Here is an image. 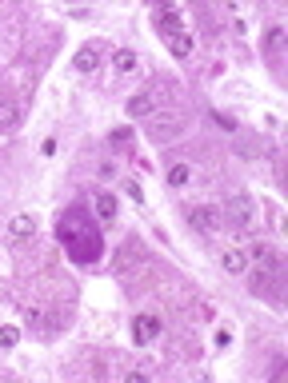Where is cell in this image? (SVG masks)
Instances as JSON below:
<instances>
[{"label":"cell","mask_w":288,"mask_h":383,"mask_svg":"<svg viewBox=\"0 0 288 383\" xmlns=\"http://www.w3.org/2000/svg\"><path fill=\"white\" fill-rule=\"evenodd\" d=\"M56 240L64 244L72 264H80V268H88L100 260V251H104V240H100V227L93 224V216L76 203L69 208L64 216H60V224H56Z\"/></svg>","instance_id":"obj_1"},{"label":"cell","mask_w":288,"mask_h":383,"mask_svg":"<svg viewBox=\"0 0 288 383\" xmlns=\"http://www.w3.org/2000/svg\"><path fill=\"white\" fill-rule=\"evenodd\" d=\"M220 216H224V224H228V227H248L252 220H256V200H252L248 192H237V196L224 200Z\"/></svg>","instance_id":"obj_2"},{"label":"cell","mask_w":288,"mask_h":383,"mask_svg":"<svg viewBox=\"0 0 288 383\" xmlns=\"http://www.w3.org/2000/svg\"><path fill=\"white\" fill-rule=\"evenodd\" d=\"M180 132H184V116H176V112L156 116V120H152V128H148L152 144H172V140H176Z\"/></svg>","instance_id":"obj_3"},{"label":"cell","mask_w":288,"mask_h":383,"mask_svg":"<svg viewBox=\"0 0 288 383\" xmlns=\"http://www.w3.org/2000/svg\"><path fill=\"white\" fill-rule=\"evenodd\" d=\"M248 256V264H256V271H268V275H280V251H276V244H268V240H261L252 251H244Z\"/></svg>","instance_id":"obj_4"},{"label":"cell","mask_w":288,"mask_h":383,"mask_svg":"<svg viewBox=\"0 0 288 383\" xmlns=\"http://www.w3.org/2000/svg\"><path fill=\"white\" fill-rule=\"evenodd\" d=\"M189 224L196 227V232H220V227H224V216H220L216 203H200V208H189Z\"/></svg>","instance_id":"obj_5"},{"label":"cell","mask_w":288,"mask_h":383,"mask_svg":"<svg viewBox=\"0 0 288 383\" xmlns=\"http://www.w3.org/2000/svg\"><path fill=\"white\" fill-rule=\"evenodd\" d=\"M152 21H156V28L165 32L168 40H172V36H180V32H189V28H184V21L176 16V8H172V4H160V8L152 12Z\"/></svg>","instance_id":"obj_6"},{"label":"cell","mask_w":288,"mask_h":383,"mask_svg":"<svg viewBox=\"0 0 288 383\" xmlns=\"http://www.w3.org/2000/svg\"><path fill=\"white\" fill-rule=\"evenodd\" d=\"M93 208H96V216L104 220V224H112L120 216V200L112 196V192H104V188H96L93 192Z\"/></svg>","instance_id":"obj_7"},{"label":"cell","mask_w":288,"mask_h":383,"mask_svg":"<svg viewBox=\"0 0 288 383\" xmlns=\"http://www.w3.org/2000/svg\"><path fill=\"white\" fill-rule=\"evenodd\" d=\"M100 56H104V52H100V45H84V48H76V56H72V68L88 76V72H96V68H100Z\"/></svg>","instance_id":"obj_8"},{"label":"cell","mask_w":288,"mask_h":383,"mask_svg":"<svg viewBox=\"0 0 288 383\" xmlns=\"http://www.w3.org/2000/svg\"><path fill=\"white\" fill-rule=\"evenodd\" d=\"M124 112H128V120H141V116H152V112H156V96H152V92H136V96H128Z\"/></svg>","instance_id":"obj_9"},{"label":"cell","mask_w":288,"mask_h":383,"mask_svg":"<svg viewBox=\"0 0 288 383\" xmlns=\"http://www.w3.org/2000/svg\"><path fill=\"white\" fill-rule=\"evenodd\" d=\"M160 336V319L156 316H136L132 319V339H136V343H152V339Z\"/></svg>","instance_id":"obj_10"},{"label":"cell","mask_w":288,"mask_h":383,"mask_svg":"<svg viewBox=\"0 0 288 383\" xmlns=\"http://www.w3.org/2000/svg\"><path fill=\"white\" fill-rule=\"evenodd\" d=\"M112 64H117V72H136L141 56H136L132 48H117V52H112Z\"/></svg>","instance_id":"obj_11"},{"label":"cell","mask_w":288,"mask_h":383,"mask_svg":"<svg viewBox=\"0 0 288 383\" xmlns=\"http://www.w3.org/2000/svg\"><path fill=\"white\" fill-rule=\"evenodd\" d=\"M8 232H12L16 240H28V236L36 232V216H28V212H24V216H16V220L8 224Z\"/></svg>","instance_id":"obj_12"},{"label":"cell","mask_w":288,"mask_h":383,"mask_svg":"<svg viewBox=\"0 0 288 383\" xmlns=\"http://www.w3.org/2000/svg\"><path fill=\"white\" fill-rule=\"evenodd\" d=\"M280 48H285V28H280V24H272V28L264 32V52H268V56H276Z\"/></svg>","instance_id":"obj_13"},{"label":"cell","mask_w":288,"mask_h":383,"mask_svg":"<svg viewBox=\"0 0 288 383\" xmlns=\"http://www.w3.org/2000/svg\"><path fill=\"white\" fill-rule=\"evenodd\" d=\"M168 52H172L176 60L192 56V32H180V36H172V40H168Z\"/></svg>","instance_id":"obj_14"},{"label":"cell","mask_w":288,"mask_h":383,"mask_svg":"<svg viewBox=\"0 0 288 383\" xmlns=\"http://www.w3.org/2000/svg\"><path fill=\"white\" fill-rule=\"evenodd\" d=\"M21 124V108L16 104H0V132H12Z\"/></svg>","instance_id":"obj_15"},{"label":"cell","mask_w":288,"mask_h":383,"mask_svg":"<svg viewBox=\"0 0 288 383\" xmlns=\"http://www.w3.org/2000/svg\"><path fill=\"white\" fill-rule=\"evenodd\" d=\"M224 271H232V275H240V271H248V256L244 251H224Z\"/></svg>","instance_id":"obj_16"},{"label":"cell","mask_w":288,"mask_h":383,"mask_svg":"<svg viewBox=\"0 0 288 383\" xmlns=\"http://www.w3.org/2000/svg\"><path fill=\"white\" fill-rule=\"evenodd\" d=\"M189 180H192V168H189V164H172V168H168V184H172V188H184Z\"/></svg>","instance_id":"obj_17"},{"label":"cell","mask_w":288,"mask_h":383,"mask_svg":"<svg viewBox=\"0 0 288 383\" xmlns=\"http://www.w3.org/2000/svg\"><path fill=\"white\" fill-rule=\"evenodd\" d=\"M16 343H21V328L4 323V328H0V347H16Z\"/></svg>","instance_id":"obj_18"},{"label":"cell","mask_w":288,"mask_h":383,"mask_svg":"<svg viewBox=\"0 0 288 383\" xmlns=\"http://www.w3.org/2000/svg\"><path fill=\"white\" fill-rule=\"evenodd\" d=\"M108 144H112V148H124V144H132V128H112Z\"/></svg>","instance_id":"obj_19"},{"label":"cell","mask_w":288,"mask_h":383,"mask_svg":"<svg viewBox=\"0 0 288 383\" xmlns=\"http://www.w3.org/2000/svg\"><path fill=\"white\" fill-rule=\"evenodd\" d=\"M213 120H216V124H220V128H224V132H237V116H228V112H216V108H213Z\"/></svg>","instance_id":"obj_20"},{"label":"cell","mask_w":288,"mask_h":383,"mask_svg":"<svg viewBox=\"0 0 288 383\" xmlns=\"http://www.w3.org/2000/svg\"><path fill=\"white\" fill-rule=\"evenodd\" d=\"M213 343H216V347H228V343H232V332H228V328H220V332L213 336Z\"/></svg>","instance_id":"obj_21"},{"label":"cell","mask_w":288,"mask_h":383,"mask_svg":"<svg viewBox=\"0 0 288 383\" xmlns=\"http://www.w3.org/2000/svg\"><path fill=\"white\" fill-rule=\"evenodd\" d=\"M128 200H132V203H144V192H141V184H136V180H128Z\"/></svg>","instance_id":"obj_22"},{"label":"cell","mask_w":288,"mask_h":383,"mask_svg":"<svg viewBox=\"0 0 288 383\" xmlns=\"http://www.w3.org/2000/svg\"><path fill=\"white\" fill-rule=\"evenodd\" d=\"M112 176H117V164H112V160H104V164H100V180H112Z\"/></svg>","instance_id":"obj_23"}]
</instances>
